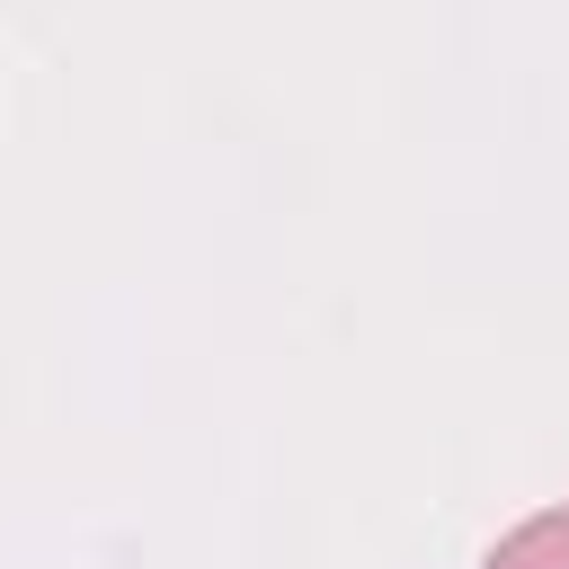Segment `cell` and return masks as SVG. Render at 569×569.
I'll use <instances>...</instances> for the list:
<instances>
[{
  "mask_svg": "<svg viewBox=\"0 0 569 569\" xmlns=\"http://www.w3.org/2000/svg\"><path fill=\"white\" fill-rule=\"evenodd\" d=\"M489 569H569V516H533L525 533L489 551Z\"/></svg>",
  "mask_w": 569,
  "mask_h": 569,
  "instance_id": "1",
  "label": "cell"
}]
</instances>
